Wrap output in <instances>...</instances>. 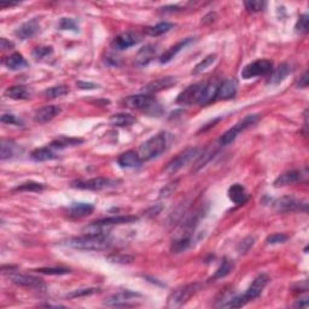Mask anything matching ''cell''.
<instances>
[{"label":"cell","instance_id":"5bb4252c","mask_svg":"<svg viewBox=\"0 0 309 309\" xmlns=\"http://www.w3.org/2000/svg\"><path fill=\"white\" fill-rule=\"evenodd\" d=\"M138 297H140V295L137 294V292L129 290L120 291L106 298L104 304L111 305V307H124V305H129L131 302L135 301V298Z\"/></svg>","mask_w":309,"mask_h":309},{"label":"cell","instance_id":"52a82bcc","mask_svg":"<svg viewBox=\"0 0 309 309\" xmlns=\"http://www.w3.org/2000/svg\"><path fill=\"white\" fill-rule=\"evenodd\" d=\"M273 209L279 212L289 211H307V203L301 199H297L292 196H284L273 201Z\"/></svg>","mask_w":309,"mask_h":309},{"label":"cell","instance_id":"d590c367","mask_svg":"<svg viewBox=\"0 0 309 309\" xmlns=\"http://www.w3.org/2000/svg\"><path fill=\"white\" fill-rule=\"evenodd\" d=\"M45 188V185L41 182L36 181H26L23 184L18 185L17 187L13 188V191H19V192H39L42 191Z\"/></svg>","mask_w":309,"mask_h":309},{"label":"cell","instance_id":"8fae6325","mask_svg":"<svg viewBox=\"0 0 309 309\" xmlns=\"http://www.w3.org/2000/svg\"><path fill=\"white\" fill-rule=\"evenodd\" d=\"M140 35L134 32H125L118 34L116 38L111 41V47L117 50V51H122V50H127L132 46H135L140 42Z\"/></svg>","mask_w":309,"mask_h":309},{"label":"cell","instance_id":"f6af8a7d","mask_svg":"<svg viewBox=\"0 0 309 309\" xmlns=\"http://www.w3.org/2000/svg\"><path fill=\"white\" fill-rule=\"evenodd\" d=\"M252 245H254V238L247 237V238H244L241 243H239L237 250L239 254H245V252H248L249 250H250V248L252 247Z\"/></svg>","mask_w":309,"mask_h":309},{"label":"cell","instance_id":"1f68e13d","mask_svg":"<svg viewBox=\"0 0 309 309\" xmlns=\"http://www.w3.org/2000/svg\"><path fill=\"white\" fill-rule=\"evenodd\" d=\"M110 122L116 127H128V126L134 124L135 117L129 114H116L111 116Z\"/></svg>","mask_w":309,"mask_h":309},{"label":"cell","instance_id":"7dc6e473","mask_svg":"<svg viewBox=\"0 0 309 309\" xmlns=\"http://www.w3.org/2000/svg\"><path fill=\"white\" fill-rule=\"evenodd\" d=\"M2 122L6 125H21V122L16 118L15 115L11 114H4L2 116Z\"/></svg>","mask_w":309,"mask_h":309},{"label":"cell","instance_id":"484cf974","mask_svg":"<svg viewBox=\"0 0 309 309\" xmlns=\"http://www.w3.org/2000/svg\"><path fill=\"white\" fill-rule=\"evenodd\" d=\"M302 178V173L300 171H289L284 172L274 180V187H281V186L292 185L295 182L300 181Z\"/></svg>","mask_w":309,"mask_h":309},{"label":"cell","instance_id":"db71d44e","mask_svg":"<svg viewBox=\"0 0 309 309\" xmlns=\"http://www.w3.org/2000/svg\"><path fill=\"white\" fill-rule=\"evenodd\" d=\"M18 5V3H0V8H11V6Z\"/></svg>","mask_w":309,"mask_h":309},{"label":"cell","instance_id":"d6986e66","mask_svg":"<svg viewBox=\"0 0 309 309\" xmlns=\"http://www.w3.org/2000/svg\"><path fill=\"white\" fill-rule=\"evenodd\" d=\"M0 149H2L0 150V158H2V161L17 157L22 152V149L15 141L10 140V139H3L2 144H0Z\"/></svg>","mask_w":309,"mask_h":309},{"label":"cell","instance_id":"3957f363","mask_svg":"<svg viewBox=\"0 0 309 309\" xmlns=\"http://www.w3.org/2000/svg\"><path fill=\"white\" fill-rule=\"evenodd\" d=\"M124 104L126 108L142 111L151 116H158L162 114L161 104L151 94H146V93L129 96L124 101Z\"/></svg>","mask_w":309,"mask_h":309},{"label":"cell","instance_id":"74e56055","mask_svg":"<svg viewBox=\"0 0 309 309\" xmlns=\"http://www.w3.org/2000/svg\"><path fill=\"white\" fill-rule=\"evenodd\" d=\"M215 61H217V55H209V56H207V57L203 58V61L199 62L198 64L195 66V69H194V70H192V74L197 75V74H201V73L205 72L209 68V66H210Z\"/></svg>","mask_w":309,"mask_h":309},{"label":"cell","instance_id":"8d00e7d4","mask_svg":"<svg viewBox=\"0 0 309 309\" xmlns=\"http://www.w3.org/2000/svg\"><path fill=\"white\" fill-rule=\"evenodd\" d=\"M68 93H69V88L64 85H61V86H53V87L45 89L44 96L46 98L55 99V98L63 97V96L68 94Z\"/></svg>","mask_w":309,"mask_h":309},{"label":"cell","instance_id":"7a4b0ae2","mask_svg":"<svg viewBox=\"0 0 309 309\" xmlns=\"http://www.w3.org/2000/svg\"><path fill=\"white\" fill-rule=\"evenodd\" d=\"M172 142V135L167 132H161L148 139L145 142H142L138 150L139 157L141 161H150L158 156H161L163 152L168 150Z\"/></svg>","mask_w":309,"mask_h":309},{"label":"cell","instance_id":"b9f144b4","mask_svg":"<svg viewBox=\"0 0 309 309\" xmlns=\"http://www.w3.org/2000/svg\"><path fill=\"white\" fill-rule=\"evenodd\" d=\"M99 292L98 288H85V289H78V290H74L70 294L68 295V297L70 298H76V297H85V296H91V295H94Z\"/></svg>","mask_w":309,"mask_h":309},{"label":"cell","instance_id":"6da1fadb","mask_svg":"<svg viewBox=\"0 0 309 309\" xmlns=\"http://www.w3.org/2000/svg\"><path fill=\"white\" fill-rule=\"evenodd\" d=\"M112 239L106 233H86L66 241L65 245L85 251H102L111 247Z\"/></svg>","mask_w":309,"mask_h":309},{"label":"cell","instance_id":"277c9868","mask_svg":"<svg viewBox=\"0 0 309 309\" xmlns=\"http://www.w3.org/2000/svg\"><path fill=\"white\" fill-rule=\"evenodd\" d=\"M201 289V285L198 283L194 284H187L184 287H180L175 289L174 291L169 295L167 307L168 308H180L181 305H184L190 298L194 296L195 294H197Z\"/></svg>","mask_w":309,"mask_h":309},{"label":"cell","instance_id":"d4e9b609","mask_svg":"<svg viewBox=\"0 0 309 309\" xmlns=\"http://www.w3.org/2000/svg\"><path fill=\"white\" fill-rule=\"evenodd\" d=\"M228 198H230L235 205H242L247 203L249 196L243 185L234 184L228 188Z\"/></svg>","mask_w":309,"mask_h":309},{"label":"cell","instance_id":"4316f807","mask_svg":"<svg viewBox=\"0 0 309 309\" xmlns=\"http://www.w3.org/2000/svg\"><path fill=\"white\" fill-rule=\"evenodd\" d=\"M139 218L134 217V215H118V217H111V218H105L102 220L94 221L96 224L106 227V226H112V225H124V224H132V222L138 221Z\"/></svg>","mask_w":309,"mask_h":309},{"label":"cell","instance_id":"f1b7e54d","mask_svg":"<svg viewBox=\"0 0 309 309\" xmlns=\"http://www.w3.org/2000/svg\"><path fill=\"white\" fill-rule=\"evenodd\" d=\"M192 41V38H187V39H184V40H181L180 42H178L177 45H174V46H172L171 49L169 50H167V51H165L163 55L161 56V58H159V62L162 63V64H165V63H169L172 61L173 58L175 57V56L178 55L179 52L181 51L182 49L185 47L186 45L187 44H190V42Z\"/></svg>","mask_w":309,"mask_h":309},{"label":"cell","instance_id":"ffe728a7","mask_svg":"<svg viewBox=\"0 0 309 309\" xmlns=\"http://www.w3.org/2000/svg\"><path fill=\"white\" fill-rule=\"evenodd\" d=\"M235 93H237V81L234 79L225 80L224 82L221 81L217 99L218 101H228V99L234 98Z\"/></svg>","mask_w":309,"mask_h":309},{"label":"cell","instance_id":"83f0119b","mask_svg":"<svg viewBox=\"0 0 309 309\" xmlns=\"http://www.w3.org/2000/svg\"><path fill=\"white\" fill-rule=\"evenodd\" d=\"M290 73H291V66L289 65L288 63H283V64H280L278 68H275L274 70L272 72L267 84H270V85L280 84L281 81H284L285 78H287Z\"/></svg>","mask_w":309,"mask_h":309},{"label":"cell","instance_id":"8992f818","mask_svg":"<svg viewBox=\"0 0 309 309\" xmlns=\"http://www.w3.org/2000/svg\"><path fill=\"white\" fill-rule=\"evenodd\" d=\"M257 120H258V115L245 116L242 121H239L238 124H235L233 127H232L231 129H228L227 132H225L224 134L221 135L220 140H219V144L222 146L231 144V142L233 141L235 138H237V135L239 134V133L243 132L244 129H247L248 127H250V126L254 125Z\"/></svg>","mask_w":309,"mask_h":309},{"label":"cell","instance_id":"ba28073f","mask_svg":"<svg viewBox=\"0 0 309 309\" xmlns=\"http://www.w3.org/2000/svg\"><path fill=\"white\" fill-rule=\"evenodd\" d=\"M272 66H273V63L268 59H258V61H255L244 66L243 70H242V78L248 80L256 78V76H264L272 72Z\"/></svg>","mask_w":309,"mask_h":309},{"label":"cell","instance_id":"ee69618b","mask_svg":"<svg viewBox=\"0 0 309 309\" xmlns=\"http://www.w3.org/2000/svg\"><path fill=\"white\" fill-rule=\"evenodd\" d=\"M244 6L249 12H260L265 9L266 3L260 0H252V2H245Z\"/></svg>","mask_w":309,"mask_h":309},{"label":"cell","instance_id":"ac0fdd59","mask_svg":"<svg viewBox=\"0 0 309 309\" xmlns=\"http://www.w3.org/2000/svg\"><path fill=\"white\" fill-rule=\"evenodd\" d=\"M61 111L62 109L57 105H46L35 111L34 121L38 122V124H46V122H50L56 116L61 114Z\"/></svg>","mask_w":309,"mask_h":309},{"label":"cell","instance_id":"60d3db41","mask_svg":"<svg viewBox=\"0 0 309 309\" xmlns=\"http://www.w3.org/2000/svg\"><path fill=\"white\" fill-rule=\"evenodd\" d=\"M52 52H53V49L51 46H38V47L33 50L32 56L33 58H35L36 61H39V59L47 57V56L51 55Z\"/></svg>","mask_w":309,"mask_h":309},{"label":"cell","instance_id":"2e32d148","mask_svg":"<svg viewBox=\"0 0 309 309\" xmlns=\"http://www.w3.org/2000/svg\"><path fill=\"white\" fill-rule=\"evenodd\" d=\"M220 84H221L220 79H218V78L211 79V80H209V81L205 82L198 104L207 105V104H209V103H211L212 101H215V99H217L219 87H220Z\"/></svg>","mask_w":309,"mask_h":309},{"label":"cell","instance_id":"44dd1931","mask_svg":"<svg viewBox=\"0 0 309 309\" xmlns=\"http://www.w3.org/2000/svg\"><path fill=\"white\" fill-rule=\"evenodd\" d=\"M156 55H157V46L154 44L145 45L144 47L139 50L137 57H135V63L138 66H145L156 57Z\"/></svg>","mask_w":309,"mask_h":309},{"label":"cell","instance_id":"f5cc1de1","mask_svg":"<svg viewBox=\"0 0 309 309\" xmlns=\"http://www.w3.org/2000/svg\"><path fill=\"white\" fill-rule=\"evenodd\" d=\"M294 307L297 308H307L308 307V300L307 298H303V300H298L296 303L294 304Z\"/></svg>","mask_w":309,"mask_h":309},{"label":"cell","instance_id":"603a6c76","mask_svg":"<svg viewBox=\"0 0 309 309\" xmlns=\"http://www.w3.org/2000/svg\"><path fill=\"white\" fill-rule=\"evenodd\" d=\"M117 163L121 165L122 168H138L141 165L142 161L141 158L139 157L138 152L126 151L118 156Z\"/></svg>","mask_w":309,"mask_h":309},{"label":"cell","instance_id":"d6a6232c","mask_svg":"<svg viewBox=\"0 0 309 309\" xmlns=\"http://www.w3.org/2000/svg\"><path fill=\"white\" fill-rule=\"evenodd\" d=\"M233 268H234L233 262L227 260V258H225V260L222 261V264L220 265V267L215 271L214 275H211L210 280H218V279L227 277V275L230 274L232 271H233Z\"/></svg>","mask_w":309,"mask_h":309},{"label":"cell","instance_id":"9a60e30c","mask_svg":"<svg viewBox=\"0 0 309 309\" xmlns=\"http://www.w3.org/2000/svg\"><path fill=\"white\" fill-rule=\"evenodd\" d=\"M178 80L173 76H163V78L156 79L154 81H151L150 84H148L144 87V93L146 94H155V93L165 91V89L172 88L173 86L177 85Z\"/></svg>","mask_w":309,"mask_h":309},{"label":"cell","instance_id":"e575fe53","mask_svg":"<svg viewBox=\"0 0 309 309\" xmlns=\"http://www.w3.org/2000/svg\"><path fill=\"white\" fill-rule=\"evenodd\" d=\"M84 142L82 139H78V138H66V137H61L56 140H53L50 146L52 149H64L68 148V146H75Z\"/></svg>","mask_w":309,"mask_h":309},{"label":"cell","instance_id":"bcb514c9","mask_svg":"<svg viewBox=\"0 0 309 309\" xmlns=\"http://www.w3.org/2000/svg\"><path fill=\"white\" fill-rule=\"evenodd\" d=\"M289 239V235L284 234V233H275L272 235H268L266 242L268 244H280V243H285Z\"/></svg>","mask_w":309,"mask_h":309},{"label":"cell","instance_id":"ab89813d","mask_svg":"<svg viewBox=\"0 0 309 309\" xmlns=\"http://www.w3.org/2000/svg\"><path fill=\"white\" fill-rule=\"evenodd\" d=\"M35 272L41 274H49V275H62L70 273L69 268H62V267H49V268H38L34 270Z\"/></svg>","mask_w":309,"mask_h":309},{"label":"cell","instance_id":"9c48e42d","mask_svg":"<svg viewBox=\"0 0 309 309\" xmlns=\"http://www.w3.org/2000/svg\"><path fill=\"white\" fill-rule=\"evenodd\" d=\"M205 82H197L188 86L187 88L184 89L180 94L178 96L177 103L181 105H192V104H198L199 99H201L202 91H203Z\"/></svg>","mask_w":309,"mask_h":309},{"label":"cell","instance_id":"c3c4849f","mask_svg":"<svg viewBox=\"0 0 309 309\" xmlns=\"http://www.w3.org/2000/svg\"><path fill=\"white\" fill-rule=\"evenodd\" d=\"M76 85H78V87L81 89H96L99 87L98 85L93 84V82H85V81H79Z\"/></svg>","mask_w":309,"mask_h":309},{"label":"cell","instance_id":"f546056e","mask_svg":"<svg viewBox=\"0 0 309 309\" xmlns=\"http://www.w3.org/2000/svg\"><path fill=\"white\" fill-rule=\"evenodd\" d=\"M4 64L8 66L10 70H21V69L28 65V62L26 61V58L23 57L21 53L15 52L5 59Z\"/></svg>","mask_w":309,"mask_h":309},{"label":"cell","instance_id":"7c38bea8","mask_svg":"<svg viewBox=\"0 0 309 309\" xmlns=\"http://www.w3.org/2000/svg\"><path fill=\"white\" fill-rule=\"evenodd\" d=\"M9 278L13 284L18 285V287L35 289V290H45L46 289V284L44 281H42L40 278L33 277V275L11 274Z\"/></svg>","mask_w":309,"mask_h":309},{"label":"cell","instance_id":"681fc988","mask_svg":"<svg viewBox=\"0 0 309 309\" xmlns=\"http://www.w3.org/2000/svg\"><path fill=\"white\" fill-rule=\"evenodd\" d=\"M109 260H111L112 262H121V264H128L133 260L132 256H110Z\"/></svg>","mask_w":309,"mask_h":309},{"label":"cell","instance_id":"4fadbf2b","mask_svg":"<svg viewBox=\"0 0 309 309\" xmlns=\"http://www.w3.org/2000/svg\"><path fill=\"white\" fill-rule=\"evenodd\" d=\"M268 281H270L268 275H266V274L257 275V277L254 279V281H252L250 287H249L247 292L242 295L244 298V301L248 303V302L255 300V298H257L258 296H260V295L262 294V291H264V289L267 287Z\"/></svg>","mask_w":309,"mask_h":309},{"label":"cell","instance_id":"5b68a950","mask_svg":"<svg viewBox=\"0 0 309 309\" xmlns=\"http://www.w3.org/2000/svg\"><path fill=\"white\" fill-rule=\"evenodd\" d=\"M202 149L201 148H190L186 149L185 151H182L181 154H179L177 157H174L172 159L169 163L165 165L164 172L169 173V174H173V173L178 172L179 169H181L182 167H185L186 164L190 163L191 161H194L195 158H198L199 155L202 154Z\"/></svg>","mask_w":309,"mask_h":309},{"label":"cell","instance_id":"7bdbcfd3","mask_svg":"<svg viewBox=\"0 0 309 309\" xmlns=\"http://www.w3.org/2000/svg\"><path fill=\"white\" fill-rule=\"evenodd\" d=\"M295 29L298 34H307L308 32V15L307 13H303V15L300 16L298 21L295 26Z\"/></svg>","mask_w":309,"mask_h":309},{"label":"cell","instance_id":"cb8c5ba5","mask_svg":"<svg viewBox=\"0 0 309 309\" xmlns=\"http://www.w3.org/2000/svg\"><path fill=\"white\" fill-rule=\"evenodd\" d=\"M93 210H94V207L92 204L88 203H73L72 205H69L68 208V217L74 218V219H80V218H85L87 215H91Z\"/></svg>","mask_w":309,"mask_h":309},{"label":"cell","instance_id":"f35d334b","mask_svg":"<svg viewBox=\"0 0 309 309\" xmlns=\"http://www.w3.org/2000/svg\"><path fill=\"white\" fill-rule=\"evenodd\" d=\"M58 27L61 31H69V32H79V26L76 23L75 19L73 18H61V21L58 23Z\"/></svg>","mask_w":309,"mask_h":309},{"label":"cell","instance_id":"7402d4cb","mask_svg":"<svg viewBox=\"0 0 309 309\" xmlns=\"http://www.w3.org/2000/svg\"><path fill=\"white\" fill-rule=\"evenodd\" d=\"M4 96L9 99H13V101H23V99L31 98L32 89L23 85L11 86V87L5 89Z\"/></svg>","mask_w":309,"mask_h":309},{"label":"cell","instance_id":"836d02e7","mask_svg":"<svg viewBox=\"0 0 309 309\" xmlns=\"http://www.w3.org/2000/svg\"><path fill=\"white\" fill-rule=\"evenodd\" d=\"M173 28H174V25H173V23L161 22V23H158V25H156V26L148 27V28L145 29V32H146V34H148V35L159 36V35L164 34V33L169 32Z\"/></svg>","mask_w":309,"mask_h":309},{"label":"cell","instance_id":"30bf717a","mask_svg":"<svg viewBox=\"0 0 309 309\" xmlns=\"http://www.w3.org/2000/svg\"><path fill=\"white\" fill-rule=\"evenodd\" d=\"M115 184V181L110 180L108 178L97 177L88 179V180H79L74 181L72 184V187L79 188V190H89V191H101L104 188L110 187Z\"/></svg>","mask_w":309,"mask_h":309},{"label":"cell","instance_id":"816d5d0a","mask_svg":"<svg viewBox=\"0 0 309 309\" xmlns=\"http://www.w3.org/2000/svg\"><path fill=\"white\" fill-rule=\"evenodd\" d=\"M0 47L3 50H11L13 47V44L9 40H6L5 38L0 39Z\"/></svg>","mask_w":309,"mask_h":309},{"label":"cell","instance_id":"4dcf8cb0","mask_svg":"<svg viewBox=\"0 0 309 309\" xmlns=\"http://www.w3.org/2000/svg\"><path fill=\"white\" fill-rule=\"evenodd\" d=\"M31 157L36 162H44V161H51V159L57 158V155L52 150L51 146L49 148H40L36 149L31 154Z\"/></svg>","mask_w":309,"mask_h":309},{"label":"cell","instance_id":"e0dca14e","mask_svg":"<svg viewBox=\"0 0 309 309\" xmlns=\"http://www.w3.org/2000/svg\"><path fill=\"white\" fill-rule=\"evenodd\" d=\"M39 29H40L39 19L32 18V19H29V21L23 23L22 26H19L18 28L16 29L15 35L21 40L31 39L36 34V33L39 32Z\"/></svg>","mask_w":309,"mask_h":309},{"label":"cell","instance_id":"f907efd6","mask_svg":"<svg viewBox=\"0 0 309 309\" xmlns=\"http://www.w3.org/2000/svg\"><path fill=\"white\" fill-rule=\"evenodd\" d=\"M308 86V73L304 72L303 75L301 76L300 80L297 82V87L298 88H305Z\"/></svg>","mask_w":309,"mask_h":309}]
</instances>
